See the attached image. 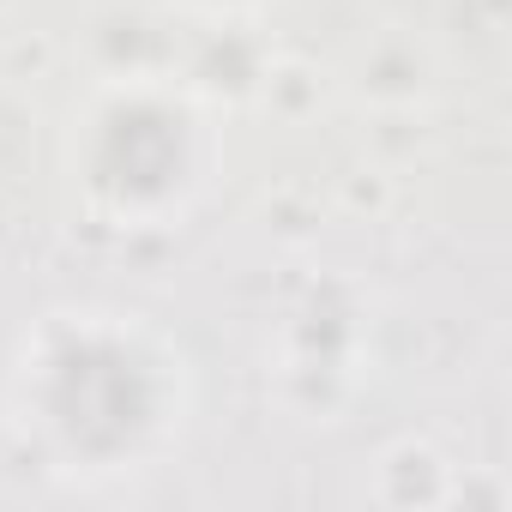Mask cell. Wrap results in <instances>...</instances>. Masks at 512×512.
Returning <instances> with one entry per match:
<instances>
[{"label":"cell","instance_id":"3957f363","mask_svg":"<svg viewBox=\"0 0 512 512\" xmlns=\"http://www.w3.org/2000/svg\"><path fill=\"white\" fill-rule=\"evenodd\" d=\"M199 7H253V0H199Z\"/></svg>","mask_w":512,"mask_h":512},{"label":"cell","instance_id":"6da1fadb","mask_svg":"<svg viewBox=\"0 0 512 512\" xmlns=\"http://www.w3.org/2000/svg\"><path fill=\"white\" fill-rule=\"evenodd\" d=\"M25 386L31 416L61 458L121 464L151 452L169 428V356L121 314L55 320L31 350Z\"/></svg>","mask_w":512,"mask_h":512},{"label":"cell","instance_id":"7a4b0ae2","mask_svg":"<svg viewBox=\"0 0 512 512\" xmlns=\"http://www.w3.org/2000/svg\"><path fill=\"white\" fill-rule=\"evenodd\" d=\"M79 145V187L91 211L121 229H145L181 211L205 169L199 121L187 115V103L151 85L97 97L79 127Z\"/></svg>","mask_w":512,"mask_h":512}]
</instances>
